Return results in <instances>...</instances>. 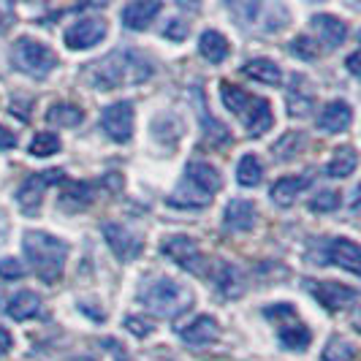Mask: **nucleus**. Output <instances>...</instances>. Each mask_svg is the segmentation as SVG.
<instances>
[{
	"mask_svg": "<svg viewBox=\"0 0 361 361\" xmlns=\"http://www.w3.org/2000/svg\"><path fill=\"white\" fill-rule=\"evenodd\" d=\"M90 82L98 90H117L126 85H139L152 76V66L142 52L136 49H117L109 57L92 63L90 68Z\"/></svg>",
	"mask_w": 361,
	"mask_h": 361,
	"instance_id": "f257e3e1",
	"label": "nucleus"
},
{
	"mask_svg": "<svg viewBox=\"0 0 361 361\" xmlns=\"http://www.w3.org/2000/svg\"><path fill=\"white\" fill-rule=\"evenodd\" d=\"M220 98L228 111H234L236 117L245 123L250 136H261L267 133L274 123V114H271V104L261 95L242 90L231 82H220Z\"/></svg>",
	"mask_w": 361,
	"mask_h": 361,
	"instance_id": "f03ea898",
	"label": "nucleus"
},
{
	"mask_svg": "<svg viewBox=\"0 0 361 361\" xmlns=\"http://www.w3.org/2000/svg\"><path fill=\"white\" fill-rule=\"evenodd\" d=\"M25 255L30 258L33 269L44 283H57L63 277L68 245L57 236L44 234V231H27L25 234Z\"/></svg>",
	"mask_w": 361,
	"mask_h": 361,
	"instance_id": "7ed1b4c3",
	"label": "nucleus"
},
{
	"mask_svg": "<svg viewBox=\"0 0 361 361\" xmlns=\"http://www.w3.org/2000/svg\"><path fill=\"white\" fill-rule=\"evenodd\" d=\"M142 302L149 312H155L158 318H177L180 312L190 307L193 296L177 280H155L142 290Z\"/></svg>",
	"mask_w": 361,
	"mask_h": 361,
	"instance_id": "20e7f679",
	"label": "nucleus"
},
{
	"mask_svg": "<svg viewBox=\"0 0 361 361\" xmlns=\"http://www.w3.org/2000/svg\"><path fill=\"white\" fill-rule=\"evenodd\" d=\"M220 185L223 182H220L215 166L204 161L188 163L185 182H182V190L188 188V196H177V199H171V204H177V207H204V204H209L212 193L220 190Z\"/></svg>",
	"mask_w": 361,
	"mask_h": 361,
	"instance_id": "39448f33",
	"label": "nucleus"
},
{
	"mask_svg": "<svg viewBox=\"0 0 361 361\" xmlns=\"http://www.w3.org/2000/svg\"><path fill=\"white\" fill-rule=\"evenodd\" d=\"M11 63H14L22 73L44 79V76L52 73V68L57 66V54H54L47 44H41V41L19 38L17 44H14V49H11Z\"/></svg>",
	"mask_w": 361,
	"mask_h": 361,
	"instance_id": "423d86ee",
	"label": "nucleus"
},
{
	"mask_svg": "<svg viewBox=\"0 0 361 361\" xmlns=\"http://www.w3.org/2000/svg\"><path fill=\"white\" fill-rule=\"evenodd\" d=\"M161 253L166 255V258H171L177 267H182V269L193 271V274H207V258H204V253L199 250V245L190 239V236H169L166 242L161 245Z\"/></svg>",
	"mask_w": 361,
	"mask_h": 361,
	"instance_id": "0eeeda50",
	"label": "nucleus"
},
{
	"mask_svg": "<svg viewBox=\"0 0 361 361\" xmlns=\"http://www.w3.org/2000/svg\"><path fill=\"white\" fill-rule=\"evenodd\" d=\"M101 128L106 130L109 139L114 142H128L133 136V104L130 101H120V104H111L101 111Z\"/></svg>",
	"mask_w": 361,
	"mask_h": 361,
	"instance_id": "6e6552de",
	"label": "nucleus"
},
{
	"mask_svg": "<svg viewBox=\"0 0 361 361\" xmlns=\"http://www.w3.org/2000/svg\"><path fill=\"white\" fill-rule=\"evenodd\" d=\"M63 180V171L60 169H49V171H38L33 177H27V180L22 182V188L17 190V201L22 209H27V212H33L38 209V204L44 199V190L54 185V182Z\"/></svg>",
	"mask_w": 361,
	"mask_h": 361,
	"instance_id": "1a4fd4ad",
	"label": "nucleus"
},
{
	"mask_svg": "<svg viewBox=\"0 0 361 361\" xmlns=\"http://www.w3.org/2000/svg\"><path fill=\"white\" fill-rule=\"evenodd\" d=\"M310 293L318 299V305H324V307L331 310V312L350 307V305L359 299L356 288L343 286V283H331V280H326V283H310Z\"/></svg>",
	"mask_w": 361,
	"mask_h": 361,
	"instance_id": "9d476101",
	"label": "nucleus"
},
{
	"mask_svg": "<svg viewBox=\"0 0 361 361\" xmlns=\"http://www.w3.org/2000/svg\"><path fill=\"white\" fill-rule=\"evenodd\" d=\"M106 22L104 19H79L66 30V44L68 49H90L95 44H101L106 38Z\"/></svg>",
	"mask_w": 361,
	"mask_h": 361,
	"instance_id": "9b49d317",
	"label": "nucleus"
},
{
	"mask_svg": "<svg viewBox=\"0 0 361 361\" xmlns=\"http://www.w3.org/2000/svg\"><path fill=\"white\" fill-rule=\"evenodd\" d=\"M104 236H106V245L111 247V253L117 255L120 261H133L145 247L139 236L133 231H128L126 226H117V223L104 226Z\"/></svg>",
	"mask_w": 361,
	"mask_h": 361,
	"instance_id": "f8f14e48",
	"label": "nucleus"
},
{
	"mask_svg": "<svg viewBox=\"0 0 361 361\" xmlns=\"http://www.w3.org/2000/svg\"><path fill=\"white\" fill-rule=\"evenodd\" d=\"M326 261L343 267V269H348L350 274H359V269H361L359 245L350 242V239H343V236H340V239H331L329 247H326Z\"/></svg>",
	"mask_w": 361,
	"mask_h": 361,
	"instance_id": "ddd939ff",
	"label": "nucleus"
},
{
	"mask_svg": "<svg viewBox=\"0 0 361 361\" xmlns=\"http://www.w3.org/2000/svg\"><path fill=\"white\" fill-rule=\"evenodd\" d=\"M353 123V109L345 101H329L321 114H318V126L324 128L326 133H343Z\"/></svg>",
	"mask_w": 361,
	"mask_h": 361,
	"instance_id": "4468645a",
	"label": "nucleus"
},
{
	"mask_svg": "<svg viewBox=\"0 0 361 361\" xmlns=\"http://www.w3.org/2000/svg\"><path fill=\"white\" fill-rule=\"evenodd\" d=\"M312 27L321 38V44H326V49H337L348 38V22H343L340 17H331V14L312 17Z\"/></svg>",
	"mask_w": 361,
	"mask_h": 361,
	"instance_id": "2eb2a0df",
	"label": "nucleus"
},
{
	"mask_svg": "<svg viewBox=\"0 0 361 361\" xmlns=\"http://www.w3.org/2000/svg\"><path fill=\"white\" fill-rule=\"evenodd\" d=\"M255 204L253 201L236 199L226 207V217H223V228L226 231H250L255 226Z\"/></svg>",
	"mask_w": 361,
	"mask_h": 361,
	"instance_id": "dca6fc26",
	"label": "nucleus"
},
{
	"mask_svg": "<svg viewBox=\"0 0 361 361\" xmlns=\"http://www.w3.org/2000/svg\"><path fill=\"white\" fill-rule=\"evenodd\" d=\"M158 14H161L158 0H136V3H128L123 8V25L128 30H145Z\"/></svg>",
	"mask_w": 361,
	"mask_h": 361,
	"instance_id": "f3484780",
	"label": "nucleus"
},
{
	"mask_svg": "<svg viewBox=\"0 0 361 361\" xmlns=\"http://www.w3.org/2000/svg\"><path fill=\"white\" fill-rule=\"evenodd\" d=\"M180 334L188 345L204 348V345H209V343H217V337H220V326H217L215 318L199 315L193 324H188V329H182Z\"/></svg>",
	"mask_w": 361,
	"mask_h": 361,
	"instance_id": "a211bd4d",
	"label": "nucleus"
},
{
	"mask_svg": "<svg viewBox=\"0 0 361 361\" xmlns=\"http://www.w3.org/2000/svg\"><path fill=\"white\" fill-rule=\"evenodd\" d=\"M310 182H312L310 174H299V177H280V180L271 185L269 196H271L274 204H280V207H290V204L296 201V196H299L305 188H310Z\"/></svg>",
	"mask_w": 361,
	"mask_h": 361,
	"instance_id": "6ab92c4d",
	"label": "nucleus"
},
{
	"mask_svg": "<svg viewBox=\"0 0 361 361\" xmlns=\"http://www.w3.org/2000/svg\"><path fill=\"white\" fill-rule=\"evenodd\" d=\"M95 201V185L92 182H71L63 193H60V207L66 212H79L87 209Z\"/></svg>",
	"mask_w": 361,
	"mask_h": 361,
	"instance_id": "aec40b11",
	"label": "nucleus"
},
{
	"mask_svg": "<svg viewBox=\"0 0 361 361\" xmlns=\"http://www.w3.org/2000/svg\"><path fill=\"white\" fill-rule=\"evenodd\" d=\"M242 73L247 79H253V82H261V85H280L283 82L280 66L274 60H269V57H253V60H247L242 66Z\"/></svg>",
	"mask_w": 361,
	"mask_h": 361,
	"instance_id": "412c9836",
	"label": "nucleus"
},
{
	"mask_svg": "<svg viewBox=\"0 0 361 361\" xmlns=\"http://www.w3.org/2000/svg\"><path fill=\"white\" fill-rule=\"evenodd\" d=\"M6 315L14 318V321H27V318H36L38 310H41V299H38L33 290H19L8 299L6 305Z\"/></svg>",
	"mask_w": 361,
	"mask_h": 361,
	"instance_id": "4be33fe9",
	"label": "nucleus"
},
{
	"mask_svg": "<svg viewBox=\"0 0 361 361\" xmlns=\"http://www.w3.org/2000/svg\"><path fill=\"white\" fill-rule=\"evenodd\" d=\"M228 41L223 33H217V30H204L199 38V52L204 60H209V63H223L226 57H228Z\"/></svg>",
	"mask_w": 361,
	"mask_h": 361,
	"instance_id": "5701e85b",
	"label": "nucleus"
},
{
	"mask_svg": "<svg viewBox=\"0 0 361 361\" xmlns=\"http://www.w3.org/2000/svg\"><path fill=\"white\" fill-rule=\"evenodd\" d=\"M209 277H212V283H215L226 296H239V290H242V286H239V271H236L231 264L215 261V267L209 269Z\"/></svg>",
	"mask_w": 361,
	"mask_h": 361,
	"instance_id": "b1692460",
	"label": "nucleus"
},
{
	"mask_svg": "<svg viewBox=\"0 0 361 361\" xmlns=\"http://www.w3.org/2000/svg\"><path fill=\"white\" fill-rule=\"evenodd\" d=\"M356 163H359L356 149H353V147H343V149H337V152H334V158L329 161L326 174H329V177H334V180H345V177H350V174L356 171Z\"/></svg>",
	"mask_w": 361,
	"mask_h": 361,
	"instance_id": "393cba45",
	"label": "nucleus"
},
{
	"mask_svg": "<svg viewBox=\"0 0 361 361\" xmlns=\"http://www.w3.org/2000/svg\"><path fill=\"white\" fill-rule=\"evenodd\" d=\"M85 120V111L76 106V104H54L49 111H47V123L49 126H60V128H73Z\"/></svg>",
	"mask_w": 361,
	"mask_h": 361,
	"instance_id": "a878e982",
	"label": "nucleus"
},
{
	"mask_svg": "<svg viewBox=\"0 0 361 361\" xmlns=\"http://www.w3.org/2000/svg\"><path fill=\"white\" fill-rule=\"evenodd\" d=\"M310 340H312V334H310V329L305 324H288L280 329V343L288 350H305Z\"/></svg>",
	"mask_w": 361,
	"mask_h": 361,
	"instance_id": "bb28decb",
	"label": "nucleus"
},
{
	"mask_svg": "<svg viewBox=\"0 0 361 361\" xmlns=\"http://www.w3.org/2000/svg\"><path fill=\"white\" fill-rule=\"evenodd\" d=\"M236 180H239V185H245V188L261 185V180H264V166H261V161L255 155H245L239 161V166H236Z\"/></svg>",
	"mask_w": 361,
	"mask_h": 361,
	"instance_id": "cd10ccee",
	"label": "nucleus"
},
{
	"mask_svg": "<svg viewBox=\"0 0 361 361\" xmlns=\"http://www.w3.org/2000/svg\"><path fill=\"white\" fill-rule=\"evenodd\" d=\"M54 152H60V136L52 133V130H41L33 136V142H30V155H36V158H49Z\"/></svg>",
	"mask_w": 361,
	"mask_h": 361,
	"instance_id": "c85d7f7f",
	"label": "nucleus"
},
{
	"mask_svg": "<svg viewBox=\"0 0 361 361\" xmlns=\"http://www.w3.org/2000/svg\"><path fill=\"white\" fill-rule=\"evenodd\" d=\"M356 359V348L345 340H331L324 350V361H353Z\"/></svg>",
	"mask_w": 361,
	"mask_h": 361,
	"instance_id": "c756f323",
	"label": "nucleus"
},
{
	"mask_svg": "<svg viewBox=\"0 0 361 361\" xmlns=\"http://www.w3.org/2000/svg\"><path fill=\"white\" fill-rule=\"evenodd\" d=\"M290 52L302 57V60H315L321 54V49H318V41H312L310 36H296L290 41Z\"/></svg>",
	"mask_w": 361,
	"mask_h": 361,
	"instance_id": "7c9ffc66",
	"label": "nucleus"
},
{
	"mask_svg": "<svg viewBox=\"0 0 361 361\" xmlns=\"http://www.w3.org/2000/svg\"><path fill=\"white\" fill-rule=\"evenodd\" d=\"M337 207H340V193H334V190H324V193H318L315 199L310 201L312 212H331Z\"/></svg>",
	"mask_w": 361,
	"mask_h": 361,
	"instance_id": "2f4dec72",
	"label": "nucleus"
},
{
	"mask_svg": "<svg viewBox=\"0 0 361 361\" xmlns=\"http://www.w3.org/2000/svg\"><path fill=\"white\" fill-rule=\"evenodd\" d=\"M25 274V267L17 258H3L0 261V280H19Z\"/></svg>",
	"mask_w": 361,
	"mask_h": 361,
	"instance_id": "473e14b6",
	"label": "nucleus"
},
{
	"mask_svg": "<svg viewBox=\"0 0 361 361\" xmlns=\"http://www.w3.org/2000/svg\"><path fill=\"white\" fill-rule=\"evenodd\" d=\"M188 33H190V25L182 22V19H171V22L163 27V36L171 38V41H182V38H188Z\"/></svg>",
	"mask_w": 361,
	"mask_h": 361,
	"instance_id": "72a5a7b5",
	"label": "nucleus"
},
{
	"mask_svg": "<svg viewBox=\"0 0 361 361\" xmlns=\"http://www.w3.org/2000/svg\"><path fill=\"white\" fill-rule=\"evenodd\" d=\"M126 324H128V331H130V334H136V337H149V334H152V326L147 324L145 318L130 315Z\"/></svg>",
	"mask_w": 361,
	"mask_h": 361,
	"instance_id": "f704fd0d",
	"label": "nucleus"
},
{
	"mask_svg": "<svg viewBox=\"0 0 361 361\" xmlns=\"http://www.w3.org/2000/svg\"><path fill=\"white\" fill-rule=\"evenodd\" d=\"M264 315L267 318H296V310L290 307V305H286V302H280V305H274V307H267L264 310Z\"/></svg>",
	"mask_w": 361,
	"mask_h": 361,
	"instance_id": "c9c22d12",
	"label": "nucleus"
},
{
	"mask_svg": "<svg viewBox=\"0 0 361 361\" xmlns=\"http://www.w3.org/2000/svg\"><path fill=\"white\" fill-rule=\"evenodd\" d=\"M14 147H17L14 130H8L6 126H0V149H14Z\"/></svg>",
	"mask_w": 361,
	"mask_h": 361,
	"instance_id": "e433bc0d",
	"label": "nucleus"
},
{
	"mask_svg": "<svg viewBox=\"0 0 361 361\" xmlns=\"http://www.w3.org/2000/svg\"><path fill=\"white\" fill-rule=\"evenodd\" d=\"M11 345H14V337L8 334V329L0 326V356H6V353L11 350Z\"/></svg>",
	"mask_w": 361,
	"mask_h": 361,
	"instance_id": "4c0bfd02",
	"label": "nucleus"
},
{
	"mask_svg": "<svg viewBox=\"0 0 361 361\" xmlns=\"http://www.w3.org/2000/svg\"><path fill=\"white\" fill-rule=\"evenodd\" d=\"M348 71L359 73V52H353L350 57H348Z\"/></svg>",
	"mask_w": 361,
	"mask_h": 361,
	"instance_id": "58836bf2",
	"label": "nucleus"
}]
</instances>
